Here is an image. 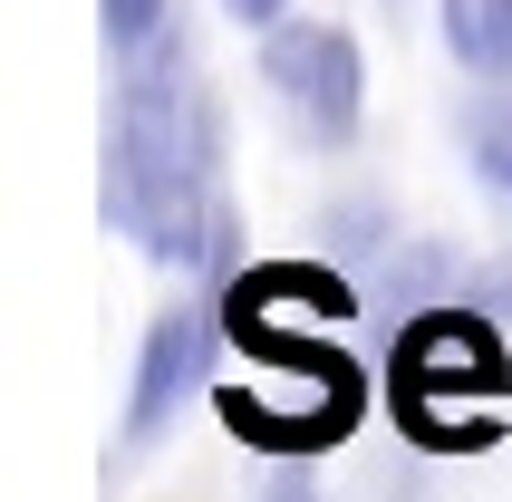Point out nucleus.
Returning <instances> with one entry per match:
<instances>
[{"instance_id":"obj_1","label":"nucleus","mask_w":512,"mask_h":502,"mask_svg":"<svg viewBox=\"0 0 512 502\" xmlns=\"http://www.w3.org/2000/svg\"><path fill=\"white\" fill-rule=\"evenodd\" d=\"M261 78L319 145L358 136V107H368V68H358V39L339 20H281L261 29Z\"/></svg>"},{"instance_id":"obj_2","label":"nucleus","mask_w":512,"mask_h":502,"mask_svg":"<svg viewBox=\"0 0 512 502\" xmlns=\"http://www.w3.org/2000/svg\"><path fill=\"white\" fill-rule=\"evenodd\" d=\"M493 387H503V348H493L484 309H426V319L397 329V416L416 435L445 445L435 396H493Z\"/></svg>"},{"instance_id":"obj_3","label":"nucleus","mask_w":512,"mask_h":502,"mask_svg":"<svg viewBox=\"0 0 512 502\" xmlns=\"http://www.w3.org/2000/svg\"><path fill=\"white\" fill-rule=\"evenodd\" d=\"M223 329H232V319H213L203 300H174L165 319L145 329V348H136V396H126V445L165 435V416L203 387V367H213V338H223Z\"/></svg>"},{"instance_id":"obj_4","label":"nucleus","mask_w":512,"mask_h":502,"mask_svg":"<svg viewBox=\"0 0 512 502\" xmlns=\"http://www.w3.org/2000/svg\"><path fill=\"white\" fill-rule=\"evenodd\" d=\"M464 290V261L445 242H416V251H377V271H368V300H406V309H426V300H455Z\"/></svg>"},{"instance_id":"obj_5","label":"nucleus","mask_w":512,"mask_h":502,"mask_svg":"<svg viewBox=\"0 0 512 502\" xmlns=\"http://www.w3.org/2000/svg\"><path fill=\"white\" fill-rule=\"evenodd\" d=\"M445 49L474 78H512V0H445Z\"/></svg>"},{"instance_id":"obj_6","label":"nucleus","mask_w":512,"mask_h":502,"mask_svg":"<svg viewBox=\"0 0 512 502\" xmlns=\"http://www.w3.org/2000/svg\"><path fill=\"white\" fill-rule=\"evenodd\" d=\"M319 251L377 261V251H387V213H377V203H329V213H319Z\"/></svg>"},{"instance_id":"obj_7","label":"nucleus","mask_w":512,"mask_h":502,"mask_svg":"<svg viewBox=\"0 0 512 502\" xmlns=\"http://www.w3.org/2000/svg\"><path fill=\"white\" fill-rule=\"evenodd\" d=\"M464 145H474V174H484L493 194H512V107H484L464 126Z\"/></svg>"},{"instance_id":"obj_8","label":"nucleus","mask_w":512,"mask_h":502,"mask_svg":"<svg viewBox=\"0 0 512 502\" xmlns=\"http://www.w3.org/2000/svg\"><path fill=\"white\" fill-rule=\"evenodd\" d=\"M165 10H174V0H107V39H116V49H126V58H136L145 39L165 29Z\"/></svg>"},{"instance_id":"obj_9","label":"nucleus","mask_w":512,"mask_h":502,"mask_svg":"<svg viewBox=\"0 0 512 502\" xmlns=\"http://www.w3.org/2000/svg\"><path fill=\"white\" fill-rule=\"evenodd\" d=\"M223 20H242V29H281V20H290V0H223Z\"/></svg>"},{"instance_id":"obj_10","label":"nucleus","mask_w":512,"mask_h":502,"mask_svg":"<svg viewBox=\"0 0 512 502\" xmlns=\"http://www.w3.org/2000/svg\"><path fill=\"white\" fill-rule=\"evenodd\" d=\"M271 502H310V493H300V483H271Z\"/></svg>"}]
</instances>
